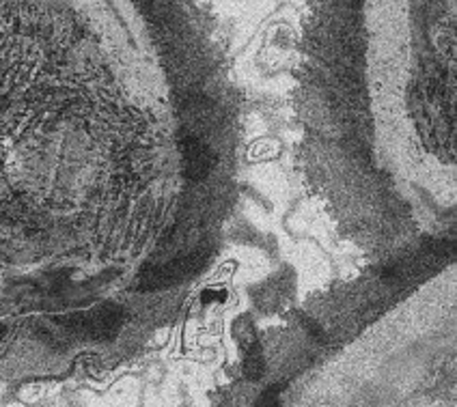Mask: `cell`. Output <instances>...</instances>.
<instances>
[{"instance_id":"obj_1","label":"cell","mask_w":457,"mask_h":407,"mask_svg":"<svg viewBox=\"0 0 457 407\" xmlns=\"http://www.w3.org/2000/svg\"><path fill=\"white\" fill-rule=\"evenodd\" d=\"M205 265V257L204 254L195 253L188 254L184 259H175L170 263L158 265V268H147L143 270V274L138 276L137 285L134 289L145 294V291H158V289H166L170 285H178L181 280L190 278L192 274H196L201 268Z\"/></svg>"},{"instance_id":"obj_3","label":"cell","mask_w":457,"mask_h":407,"mask_svg":"<svg viewBox=\"0 0 457 407\" xmlns=\"http://www.w3.org/2000/svg\"><path fill=\"white\" fill-rule=\"evenodd\" d=\"M263 370H266V362H263L262 347H259L257 343H253L246 352V360H244V373H246L253 382H257V379L263 378Z\"/></svg>"},{"instance_id":"obj_4","label":"cell","mask_w":457,"mask_h":407,"mask_svg":"<svg viewBox=\"0 0 457 407\" xmlns=\"http://www.w3.org/2000/svg\"><path fill=\"white\" fill-rule=\"evenodd\" d=\"M280 390H283V386H272V388H268L266 393L259 396L257 405L254 407H278V395Z\"/></svg>"},{"instance_id":"obj_2","label":"cell","mask_w":457,"mask_h":407,"mask_svg":"<svg viewBox=\"0 0 457 407\" xmlns=\"http://www.w3.org/2000/svg\"><path fill=\"white\" fill-rule=\"evenodd\" d=\"M179 149L184 154V170L192 181L205 179L216 164V155L199 136L188 134L179 140Z\"/></svg>"},{"instance_id":"obj_5","label":"cell","mask_w":457,"mask_h":407,"mask_svg":"<svg viewBox=\"0 0 457 407\" xmlns=\"http://www.w3.org/2000/svg\"><path fill=\"white\" fill-rule=\"evenodd\" d=\"M201 300H204V304H212V302H222V300H225V294H222V291H216V289H207V291H204V295H201Z\"/></svg>"}]
</instances>
